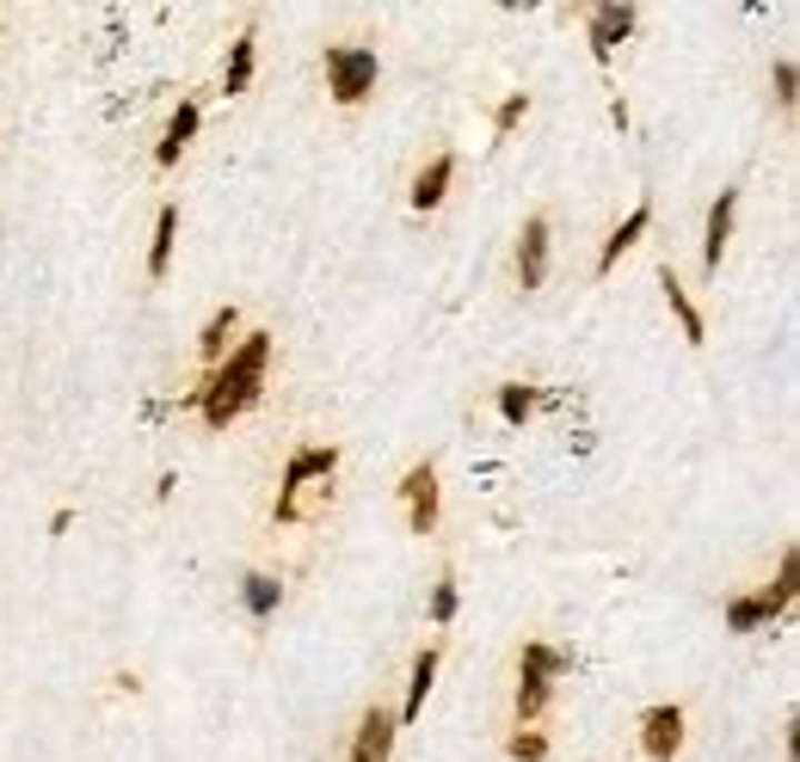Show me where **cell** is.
<instances>
[{
    "label": "cell",
    "instance_id": "6da1fadb",
    "mask_svg": "<svg viewBox=\"0 0 800 762\" xmlns=\"http://www.w3.org/2000/svg\"><path fill=\"white\" fill-rule=\"evenodd\" d=\"M266 369H271V332H247V339H240L234 351H228L222 363L210 369V381H203V388H191L186 407H198L210 431H228V424H234L240 412L259 400V388H266Z\"/></svg>",
    "mask_w": 800,
    "mask_h": 762
},
{
    "label": "cell",
    "instance_id": "7a4b0ae2",
    "mask_svg": "<svg viewBox=\"0 0 800 762\" xmlns=\"http://www.w3.org/2000/svg\"><path fill=\"white\" fill-rule=\"evenodd\" d=\"M794 579H800V560H794V548H782L776 584H763V591H751V596H733V603H727V628L758 633V628H770V621H782L788 603H794Z\"/></svg>",
    "mask_w": 800,
    "mask_h": 762
},
{
    "label": "cell",
    "instance_id": "3957f363",
    "mask_svg": "<svg viewBox=\"0 0 800 762\" xmlns=\"http://www.w3.org/2000/svg\"><path fill=\"white\" fill-rule=\"evenodd\" d=\"M382 80V56L370 43H327V92L333 106H363Z\"/></svg>",
    "mask_w": 800,
    "mask_h": 762
},
{
    "label": "cell",
    "instance_id": "277c9868",
    "mask_svg": "<svg viewBox=\"0 0 800 762\" xmlns=\"http://www.w3.org/2000/svg\"><path fill=\"white\" fill-rule=\"evenodd\" d=\"M333 468H339V449L327 443H308V449H296L290 455V468H283V487H278V523H296V504H302V492H314V487H327L333 480Z\"/></svg>",
    "mask_w": 800,
    "mask_h": 762
},
{
    "label": "cell",
    "instance_id": "5b68a950",
    "mask_svg": "<svg viewBox=\"0 0 800 762\" xmlns=\"http://www.w3.org/2000/svg\"><path fill=\"white\" fill-rule=\"evenodd\" d=\"M400 504H407V529L413 535L438 529V468L431 461H413V468L400 473Z\"/></svg>",
    "mask_w": 800,
    "mask_h": 762
},
{
    "label": "cell",
    "instance_id": "8992f818",
    "mask_svg": "<svg viewBox=\"0 0 800 762\" xmlns=\"http://www.w3.org/2000/svg\"><path fill=\"white\" fill-rule=\"evenodd\" d=\"M640 750H647V762H671L683 750V708L678 701H659V708L640 713Z\"/></svg>",
    "mask_w": 800,
    "mask_h": 762
},
{
    "label": "cell",
    "instance_id": "52a82bcc",
    "mask_svg": "<svg viewBox=\"0 0 800 762\" xmlns=\"http://www.w3.org/2000/svg\"><path fill=\"white\" fill-rule=\"evenodd\" d=\"M394 732H400V720L388 708H370L358 720V738H351V762H388L394 756Z\"/></svg>",
    "mask_w": 800,
    "mask_h": 762
},
{
    "label": "cell",
    "instance_id": "ba28073f",
    "mask_svg": "<svg viewBox=\"0 0 800 762\" xmlns=\"http://www.w3.org/2000/svg\"><path fill=\"white\" fill-rule=\"evenodd\" d=\"M634 7H616V0H603V7H591V19H586V31H591V56H598V62H610L616 56V43L628 38V31H634Z\"/></svg>",
    "mask_w": 800,
    "mask_h": 762
},
{
    "label": "cell",
    "instance_id": "9c48e42d",
    "mask_svg": "<svg viewBox=\"0 0 800 762\" xmlns=\"http://www.w3.org/2000/svg\"><path fill=\"white\" fill-rule=\"evenodd\" d=\"M548 277V215H530L518 234V290H542Z\"/></svg>",
    "mask_w": 800,
    "mask_h": 762
},
{
    "label": "cell",
    "instance_id": "30bf717a",
    "mask_svg": "<svg viewBox=\"0 0 800 762\" xmlns=\"http://www.w3.org/2000/svg\"><path fill=\"white\" fill-rule=\"evenodd\" d=\"M438 664H443V645H419V658H413V676H407V701H400V713H394L400 725L426 713V695H431V683H438Z\"/></svg>",
    "mask_w": 800,
    "mask_h": 762
},
{
    "label": "cell",
    "instance_id": "8fae6325",
    "mask_svg": "<svg viewBox=\"0 0 800 762\" xmlns=\"http://www.w3.org/2000/svg\"><path fill=\"white\" fill-rule=\"evenodd\" d=\"M733 215H739V191H720L714 210H708V234H702V264L708 271H720V252H727V240H733Z\"/></svg>",
    "mask_w": 800,
    "mask_h": 762
},
{
    "label": "cell",
    "instance_id": "7c38bea8",
    "mask_svg": "<svg viewBox=\"0 0 800 762\" xmlns=\"http://www.w3.org/2000/svg\"><path fill=\"white\" fill-rule=\"evenodd\" d=\"M450 179H456V154H431L413 179V210H438L450 198Z\"/></svg>",
    "mask_w": 800,
    "mask_h": 762
},
{
    "label": "cell",
    "instance_id": "4fadbf2b",
    "mask_svg": "<svg viewBox=\"0 0 800 762\" xmlns=\"http://www.w3.org/2000/svg\"><path fill=\"white\" fill-rule=\"evenodd\" d=\"M647 222H653V203H634V210L622 215V228H616V234L603 240V252H598V277H610V271H616V259H622V252L634 247L640 234H647Z\"/></svg>",
    "mask_w": 800,
    "mask_h": 762
},
{
    "label": "cell",
    "instance_id": "5bb4252c",
    "mask_svg": "<svg viewBox=\"0 0 800 762\" xmlns=\"http://www.w3.org/2000/svg\"><path fill=\"white\" fill-rule=\"evenodd\" d=\"M191 136H198V106L191 99H179V111H173V123H167V136H160V167H179V154L191 148Z\"/></svg>",
    "mask_w": 800,
    "mask_h": 762
},
{
    "label": "cell",
    "instance_id": "9a60e30c",
    "mask_svg": "<svg viewBox=\"0 0 800 762\" xmlns=\"http://www.w3.org/2000/svg\"><path fill=\"white\" fill-rule=\"evenodd\" d=\"M234 332H240V308H216V314H210V327L198 332V357L216 369V363L228 357V339H234Z\"/></svg>",
    "mask_w": 800,
    "mask_h": 762
},
{
    "label": "cell",
    "instance_id": "2e32d148",
    "mask_svg": "<svg viewBox=\"0 0 800 762\" xmlns=\"http://www.w3.org/2000/svg\"><path fill=\"white\" fill-rule=\"evenodd\" d=\"M659 290H666V302H671V314H678L683 339H690V344H702V339H708V327H702V314H696L690 290H683L678 277H671V264H666V271H659Z\"/></svg>",
    "mask_w": 800,
    "mask_h": 762
},
{
    "label": "cell",
    "instance_id": "e0dca14e",
    "mask_svg": "<svg viewBox=\"0 0 800 762\" xmlns=\"http://www.w3.org/2000/svg\"><path fill=\"white\" fill-rule=\"evenodd\" d=\"M253 50H259L253 26L228 43V68H222V92H228V99H234V92H247V80H253Z\"/></svg>",
    "mask_w": 800,
    "mask_h": 762
},
{
    "label": "cell",
    "instance_id": "ac0fdd59",
    "mask_svg": "<svg viewBox=\"0 0 800 762\" xmlns=\"http://www.w3.org/2000/svg\"><path fill=\"white\" fill-rule=\"evenodd\" d=\"M518 671H536V676H567L573 671V652H560V645H548V640H523V652H518Z\"/></svg>",
    "mask_w": 800,
    "mask_h": 762
},
{
    "label": "cell",
    "instance_id": "d6986e66",
    "mask_svg": "<svg viewBox=\"0 0 800 762\" xmlns=\"http://www.w3.org/2000/svg\"><path fill=\"white\" fill-rule=\"evenodd\" d=\"M173 240H179V210L167 203V210L154 215V247H148V277H167V264H173Z\"/></svg>",
    "mask_w": 800,
    "mask_h": 762
},
{
    "label": "cell",
    "instance_id": "ffe728a7",
    "mask_svg": "<svg viewBox=\"0 0 800 762\" xmlns=\"http://www.w3.org/2000/svg\"><path fill=\"white\" fill-rule=\"evenodd\" d=\"M240 603H247V615H253V621H266L271 609L283 603V584L266 579V572H247V584H240Z\"/></svg>",
    "mask_w": 800,
    "mask_h": 762
},
{
    "label": "cell",
    "instance_id": "44dd1931",
    "mask_svg": "<svg viewBox=\"0 0 800 762\" xmlns=\"http://www.w3.org/2000/svg\"><path fill=\"white\" fill-rule=\"evenodd\" d=\"M536 407H542V394H536L530 381H506V388H499V419L506 424H523Z\"/></svg>",
    "mask_w": 800,
    "mask_h": 762
},
{
    "label": "cell",
    "instance_id": "7402d4cb",
    "mask_svg": "<svg viewBox=\"0 0 800 762\" xmlns=\"http://www.w3.org/2000/svg\"><path fill=\"white\" fill-rule=\"evenodd\" d=\"M548 695H554V683H548V676H536V671H518V725H530L536 713L548 708Z\"/></svg>",
    "mask_w": 800,
    "mask_h": 762
},
{
    "label": "cell",
    "instance_id": "603a6c76",
    "mask_svg": "<svg viewBox=\"0 0 800 762\" xmlns=\"http://www.w3.org/2000/svg\"><path fill=\"white\" fill-rule=\"evenodd\" d=\"M506 756L511 762H548V738L530 732V725H518V732L506 738Z\"/></svg>",
    "mask_w": 800,
    "mask_h": 762
},
{
    "label": "cell",
    "instance_id": "cb8c5ba5",
    "mask_svg": "<svg viewBox=\"0 0 800 762\" xmlns=\"http://www.w3.org/2000/svg\"><path fill=\"white\" fill-rule=\"evenodd\" d=\"M456 603H462V596H456V579L443 572V579L431 584V621H438V628H450V621H456Z\"/></svg>",
    "mask_w": 800,
    "mask_h": 762
},
{
    "label": "cell",
    "instance_id": "d4e9b609",
    "mask_svg": "<svg viewBox=\"0 0 800 762\" xmlns=\"http://www.w3.org/2000/svg\"><path fill=\"white\" fill-rule=\"evenodd\" d=\"M770 80H776V106H782V111H794V99H800V68L782 56V62L770 68Z\"/></svg>",
    "mask_w": 800,
    "mask_h": 762
},
{
    "label": "cell",
    "instance_id": "484cf974",
    "mask_svg": "<svg viewBox=\"0 0 800 762\" xmlns=\"http://www.w3.org/2000/svg\"><path fill=\"white\" fill-rule=\"evenodd\" d=\"M523 111H530V92H511L506 106L493 111V136H511V130L523 123Z\"/></svg>",
    "mask_w": 800,
    "mask_h": 762
}]
</instances>
